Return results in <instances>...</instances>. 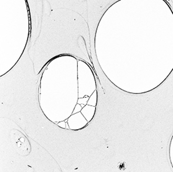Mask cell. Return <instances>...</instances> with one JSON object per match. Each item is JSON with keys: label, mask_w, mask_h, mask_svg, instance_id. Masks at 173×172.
Listing matches in <instances>:
<instances>
[{"label": "cell", "mask_w": 173, "mask_h": 172, "mask_svg": "<svg viewBox=\"0 0 173 172\" xmlns=\"http://www.w3.org/2000/svg\"><path fill=\"white\" fill-rule=\"evenodd\" d=\"M13 145L19 154L27 156L31 151V146L29 140L25 135L18 130H13L11 133Z\"/></svg>", "instance_id": "obj_1"}]
</instances>
